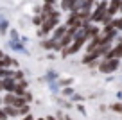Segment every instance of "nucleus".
Masks as SVG:
<instances>
[{
	"label": "nucleus",
	"instance_id": "nucleus-1",
	"mask_svg": "<svg viewBox=\"0 0 122 120\" xmlns=\"http://www.w3.org/2000/svg\"><path fill=\"white\" fill-rule=\"evenodd\" d=\"M120 61H122V59H115V57H113V59H106V57H102L97 70H99L101 74H104V75L115 74L118 68H122V63H120Z\"/></svg>",
	"mask_w": 122,
	"mask_h": 120
},
{
	"label": "nucleus",
	"instance_id": "nucleus-2",
	"mask_svg": "<svg viewBox=\"0 0 122 120\" xmlns=\"http://www.w3.org/2000/svg\"><path fill=\"white\" fill-rule=\"evenodd\" d=\"M108 5H110V0H101L99 4H95V7H93V11H92L90 22H92V23H97V25H101V20H102L104 15L108 13Z\"/></svg>",
	"mask_w": 122,
	"mask_h": 120
},
{
	"label": "nucleus",
	"instance_id": "nucleus-3",
	"mask_svg": "<svg viewBox=\"0 0 122 120\" xmlns=\"http://www.w3.org/2000/svg\"><path fill=\"white\" fill-rule=\"evenodd\" d=\"M29 104V102L25 100V97H18V95L11 93V91H7V93L4 95V106H15V108H22V106Z\"/></svg>",
	"mask_w": 122,
	"mask_h": 120
},
{
	"label": "nucleus",
	"instance_id": "nucleus-4",
	"mask_svg": "<svg viewBox=\"0 0 122 120\" xmlns=\"http://www.w3.org/2000/svg\"><path fill=\"white\" fill-rule=\"evenodd\" d=\"M68 32V27L65 25V23H59V25L56 27V29L52 30V34H50V38H52V40H56V41H59L61 38L65 36V34Z\"/></svg>",
	"mask_w": 122,
	"mask_h": 120
},
{
	"label": "nucleus",
	"instance_id": "nucleus-5",
	"mask_svg": "<svg viewBox=\"0 0 122 120\" xmlns=\"http://www.w3.org/2000/svg\"><path fill=\"white\" fill-rule=\"evenodd\" d=\"M122 59V41H118L117 45H113V49L108 52V56H106V59Z\"/></svg>",
	"mask_w": 122,
	"mask_h": 120
},
{
	"label": "nucleus",
	"instance_id": "nucleus-6",
	"mask_svg": "<svg viewBox=\"0 0 122 120\" xmlns=\"http://www.w3.org/2000/svg\"><path fill=\"white\" fill-rule=\"evenodd\" d=\"M99 59H101V57L97 56V52H84V56H83V59H81V63L88 66V65H92L93 61H99Z\"/></svg>",
	"mask_w": 122,
	"mask_h": 120
},
{
	"label": "nucleus",
	"instance_id": "nucleus-7",
	"mask_svg": "<svg viewBox=\"0 0 122 120\" xmlns=\"http://www.w3.org/2000/svg\"><path fill=\"white\" fill-rule=\"evenodd\" d=\"M120 5H122V0H110V5H108V13L111 16H115L117 13H120Z\"/></svg>",
	"mask_w": 122,
	"mask_h": 120
},
{
	"label": "nucleus",
	"instance_id": "nucleus-8",
	"mask_svg": "<svg viewBox=\"0 0 122 120\" xmlns=\"http://www.w3.org/2000/svg\"><path fill=\"white\" fill-rule=\"evenodd\" d=\"M16 84H18V81H16L15 77H7V79H4V88H5V93L7 91H15V88H16Z\"/></svg>",
	"mask_w": 122,
	"mask_h": 120
},
{
	"label": "nucleus",
	"instance_id": "nucleus-9",
	"mask_svg": "<svg viewBox=\"0 0 122 120\" xmlns=\"http://www.w3.org/2000/svg\"><path fill=\"white\" fill-rule=\"evenodd\" d=\"M4 111L9 118H16L20 116V108H15V106H4Z\"/></svg>",
	"mask_w": 122,
	"mask_h": 120
},
{
	"label": "nucleus",
	"instance_id": "nucleus-10",
	"mask_svg": "<svg viewBox=\"0 0 122 120\" xmlns=\"http://www.w3.org/2000/svg\"><path fill=\"white\" fill-rule=\"evenodd\" d=\"M45 20H47V18H45V16H43V15H36L34 18H32V23H34L36 27H41Z\"/></svg>",
	"mask_w": 122,
	"mask_h": 120
},
{
	"label": "nucleus",
	"instance_id": "nucleus-11",
	"mask_svg": "<svg viewBox=\"0 0 122 120\" xmlns=\"http://www.w3.org/2000/svg\"><path fill=\"white\" fill-rule=\"evenodd\" d=\"M110 109L113 113H118V115H122V102H113V104L110 106Z\"/></svg>",
	"mask_w": 122,
	"mask_h": 120
},
{
	"label": "nucleus",
	"instance_id": "nucleus-12",
	"mask_svg": "<svg viewBox=\"0 0 122 120\" xmlns=\"http://www.w3.org/2000/svg\"><path fill=\"white\" fill-rule=\"evenodd\" d=\"M29 113H30V106L29 104L22 106V108H20V118H22V116H27Z\"/></svg>",
	"mask_w": 122,
	"mask_h": 120
},
{
	"label": "nucleus",
	"instance_id": "nucleus-13",
	"mask_svg": "<svg viewBox=\"0 0 122 120\" xmlns=\"http://www.w3.org/2000/svg\"><path fill=\"white\" fill-rule=\"evenodd\" d=\"M13 77H15L16 81H23V79H25V74H23L22 70H15V75H13Z\"/></svg>",
	"mask_w": 122,
	"mask_h": 120
},
{
	"label": "nucleus",
	"instance_id": "nucleus-14",
	"mask_svg": "<svg viewBox=\"0 0 122 120\" xmlns=\"http://www.w3.org/2000/svg\"><path fill=\"white\" fill-rule=\"evenodd\" d=\"M0 120H9V116L4 111V106H0Z\"/></svg>",
	"mask_w": 122,
	"mask_h": 120
},
{
	"label": "nucleus",
	"instance_id": "nucleus-15",
	"mask_svg": "<svg viewBox=\"0 0 122 120\" xmlns=\"http://www.w3.org/2000/svg\"><path fill=\"white\" fill-rule=\"evenodd\" d=\"M72 93H74L72 88H65V90H63V95H65V97H72Z\"/></svg>",
	"mask_w": 122,
	"mask_h": 120
},
{
	"label": "nucleus",
	"instance_id": "nucleus-16",
	"mask_svg": "<svg viewBox=\"0 0 122 120\" xmlns=\"http://www.w3.org/2000/svg\"><path fill=\"white\" fill-rule=\"evenodd\" d=\"M25 100L29 102V104H30V102H32V93H30L29 90H27V93H25Z\"/></svg>",
	"mask_w": 122,
	"mask_h": 120
},
{
	"label": "nucleus",
	"instance_id": "nucleus-17",
	"mask_svg": "<svg viewBox=\"0 0 122 120\" xmlns=\"http://www.w3.org/2000/svg\"><path fill=\"white\" fill-rule=\"evenodd\" d=\"M22 120H36V116H34V115H30V113H29L27 116H22Z\"/></svg>",
	"mask_w": 122,
	"mask_h": 120
},
{
	"label": "nucleus",
	"instance_id": "nucleus-18",
	"mask_svg": "<svg viewBox=\"0 0 122 120\" xmlns=\"http://www.w3.org/2000/svg\"><path fill=\"white\" fill-rule=\"evenodd\" d=\"M0 91H5V88H4V79H0Z\"/></svg>",
	"mask_w": 122,
	"mask_h": 120
},
{
	"label": "nucleus",
	"instance_id": "nucleus-19",
	"mask_svg": "<svg viewBox=\"0 0 122 120\" xmlns=\"http://www.w3.org/2000/svg\"><path fill=\"white\" fill-rule=\"evenodd\" d=\"M43 2H45V4H50V5L56 4V0H43Z\"/></svg>",
	"mask_w": 122,
	"mask_h": 120
},
{
	"label": "nucleus",
	"instance_id": "nucleus-20",
	"mask_svg": "<svg viewBox=\"0 0 122 120\" xmlns=\"http://www.w3.org/2000/svg\"><path fill=\"white\" fill-rule=\"evenodd\" d=\"M57 120H65V115H61V113H57Z\"/></svg>",
	"mask_w": 122,
	"mask_h": 120
},
{
	"label": "nucleus",
	"instance_id": "nucleus-21",
	"mask_svg": "<svg viewBox=\"0 0 122 120\" xmlns=\"http://www.w3.org/2000/svg\"><path fill=\"white\" fill-rule=\"evenodd\" d=\"M65 120H74L72 116H68V115H65Z\"/></svg>",
	"mask_w": 122,
	"mask_h": 120
},
{
	"label": "nucleus",
	"instance_id": "nucleus-22",
	"mask_svg": "<svg viewBox=\"0 0 122 120\" xmlns=\"http://www.w3.org/2000/svg\"><path fill=\"white\" fill-rule=\"evenodd\" d=\"M0 104H4V97H0Z\"/></svg>",
	"mask_w": 122,
	"mask_h": 120
}]
</instances>
